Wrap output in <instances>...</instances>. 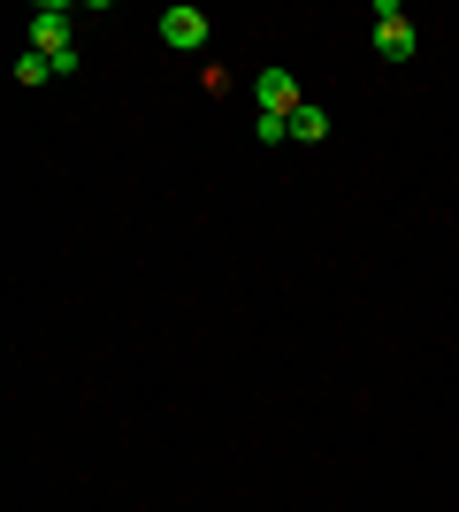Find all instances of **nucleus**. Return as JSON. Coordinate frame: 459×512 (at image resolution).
<instances>
[{
  "mask_svg": "<svg viewBox=\"0 0 459 512\" xmlns=\"http://www.w3.org/2000/svg\"><path fill=\"white\" fill-rule=\"evenodd\" d=\"M414 46H421V31L406 23V8H398V0H375V54H383V62H414Z\"/></svg>",
  "mask_w": 459,
  "mask_h": 512,
  "instance_id": "f257e3e1",
  "label": "nucleus"
},
{
  "mask_svg": "<svg viewBox=\"0 0 459 512\" xmlns=\"http://www.w3.org/2000/svg\"><path fill=\"white\" fill-rule=\"evenodd\" d=\"M31 54H77V16H69L62 0H46L39 16H31Z\"/></svg>",
  "mask_w": 459,
  "mask_h": 512,
  "instance_id": "f03ea898",
  "label": "nucleus"
},
{
  "mask_svg": "<svg viewBox=\"0 0 459 512\" xmlns=\"http://www.w3.org/2000/svg\"><path fill=\"white\" fill-rule=\"evenodd\" d=\"M161 39H169L176 54H207V39H215V23L199 16V8H184V0H176V8H161Z\"/></svg>",
  "mask_w": 459,
  "mask_h": 512,
  "instance_id": "7ed1b4c3",
  "label": "nucleus"
},
{
  "mask_svg": "<svg viewBox=\"0 0 459 512\" xmlns=\"http://www.w3.org/2000/svg\"><path fill=\"white\" fill-rule=\"evenodd\" d=\"M299 107H306L299 77L291 69H261V115H299Z\"/></svg>",
  "mask_w": 459,
  "mask_h": 512,
  "instance_id": "20e7f679",
  "label": "nucleus"
},
{
  "mask_svg": "<svg viewBox=\"0 0 459 512\" xmlns=\"http://www.w3.org/2000/svg\"><path fill=\"white\" fill-rule=\"evenodd\" d=\"M291 138H299V146H322V138H329V115H322L314 100H306L299 115H291Z\"/></svg>",
  "mask_w": 459,
  "mask_h": 512,
  "instance_id": "39448f33",
  "label": "nucleus"
},
{
  "mask_svg": "<svg viewBox=\"0 0 459 512\" xmlns=\"http://www.w3.org/2000/svg\"><path fill=\"white\" fill-rule=\"evenodd\" d=\"M54 77H62L54 54H23V62H16V85H54Z\"/></svg>",
  "mask_w": 459,
  "mask_h": 512,
  "instance_id": "423d86ee",
  "label": "nucleus"
},
{
  "mask_svg": "<svg viewBox=\"0 0 459 512\" xmlns=\"http://www.w3.org/2000/svg\"><path fill=\"white\" fill-rule=\"evenodd\" d=\"M291 138V115H261V146H284Z\"/></svg>",
  "mask_w": 459,
  "mask_h": 512,
  "instance_id": "0eeeda50",
  "label": "nucleus"
}]
</instances>
